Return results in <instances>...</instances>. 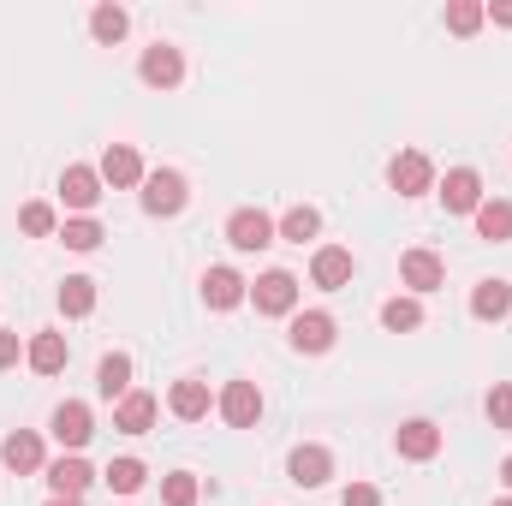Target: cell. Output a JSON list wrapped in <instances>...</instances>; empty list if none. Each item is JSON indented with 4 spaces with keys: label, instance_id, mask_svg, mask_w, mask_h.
Returning <instances> with one entry per match:
<instances>
[{
    "label": "cell",
    "instance_id": "cell-18",
    "mask_svg": "<svg viewBox=\"0 0 512 506\" xmlns=\"http://www.w3.org/2000/svg\"><path fill=\"white\" fill-rule=\"evenodd\" d=\"M167 411H173L179 423H197V417H209V381H197V376L173 381V393H167Z\"/></svg>",
    "mask_w": 512,
    "mask_h": 506
},
{
    "label": "cell",
    "instance_id": "cell-33",
    "mask_svg": "<svg viewBox=\"0 0 512 506\" xmlns=\"http://www.w3.org/2000/svg\"><path fill=\"white\" fill-rule=\"evenodd\" d=\"M161 501L167 506H197V477H191V471H173V477L161 483Z\"/></svg>",
    "mask_w": 512,
    "mask_h": 506
},
{
    "label": "cell",
    "instance_id": "cell-6",
    "mask_svg": "<svg viewBox=\"0 0 512 506\" xmlns=\"http://www.w3.org/2000/svg\"><path fill=\"white\" fill-rule=\"evenodd\" d=\"M274 233H280V227H274L262 209H233V221H227V245H233V251H268Z\"/></svg>",
    "mask_w": 512,
    "mask_h": 506
},
{
    "label": "cell",
    "instance_id": "cell-36",
    "mask_svg": "<svg viewBox=\"0 0 512 506\" xmlns=\"http://www.w3.org/2000/svg\"><path fill=\"white\" fill-rule=\"evenodd\" d=\"M12 364H18V334L0 328V370H12Z\"/></svg>",
    "mask_w": 512,
    "mask_h": 506
},
{
    "label": "cell",
    "instance_id": "cell-15",
    "mask_svg": "<svg viewBox=\"0 0 512 506\" xmlns=\"http://www.w3.org/2000/svg\"><path fill=\"white\" fill-rule=\"evenodd\" d=\"M245 298H251V286H245L233 268H209V274H203V304H209V310H233V304H245Z\"/></svg>",
    "mask_w": 512,
    "mask_h": 506
},
{
    "label": "cell",
    "instance_id": "cell-21",
    "mask_svg": "<svg viewBox=\"0 0 512 506\" xmlns=\"http://www.w3.org/2000/svg\"><path fill=\"white\" fill-rule=\"evenodd\" d=\"M471 316H477V322H501V316H512V286L507 280H483V286L471 292Z\"/></svg>",
    "mask_w": 512,
    "mask_h": 506
},
{
    "label": "cell",
    "instance_id": "cell-30",
    "mask_svg": "<svg viewBox=\"0 0 512 506\" xmlns=\"http://www.w3.org/2000/svg\"><path fill=\"white\" fill-rule=\"evenodd\" d=\"M102 477H108V489H114V495H137V489L149 483V471H143V459H114V465H108Z\"/></svg>",
    "mask_w": 512,
    "mask_h": 506
},
{
    "label": "cell",
    "instance_id": "cell-24",
    "mask_svg": "<svg viewBox=\"0 0 512 506\" xmlns=\"http://www.w3.org/2000/svg\"><path fill=\"white\" fill-rule=\"evenodd\" d=\"M477 233L495 239V245H507L512 239V203L507 197H483V209H477Z\"/></svg>",
    "mask_w": 512,
    "mask_h": 506
},
{
    "label": "cell",
    "instance_id": "cell-32",
    "mask_svg": "<svg viewBox=\"0 0 512 506\" xmlns=\"http://www.w3.org/2000/svg\"><path fill=\"white\" fill-rule=\"evenodd\" d=\"M18 227H24L30 239H48V233H60V227H54V209H48V203H24V209H18Z\"/></svg>",
    "mask_w": 512,
    "mask_h": 506
},
{
    "label": "cell",
    "instance_id": "cell-23",
    "mask_svg": "<svg viewBox=\"0 0 512 506\" xmlns=\"http://www.w3.org/2000/svg\"><path fill=\"white\" fill-rule=\"evenodd\" d=\"M96 393H102V399H126L131 393V358L126 352H108V358H102V370H96Z\"/></svg>",
    "mask_w": 512,
    "mask_h": 506
},
{
    "label": "cell",
    "instance_id": "cell-3",
    "mask_svg": "<svg viewBox=\"0 0 512 506\" xmlns=\"http://www.w3.org/2000/svg\"><path fill=\"white\" fill-rule=\"evenodd\" d=\"M387 185H393L399 197H423V191H435V167H429V155H423V149H405V155H393V167H387Z\"/></svg>",
    "mask_w": 512,
    "mask_h": 506
},
{
    "label": "cell",
    "instance_id": "cell-27",
    "mask_svg": "<svg viewBox=\"0 0 512 506\" xmlns=\"http://www.w3.org/2000/svg\"><path fill=\"white\" fill-rule=\"evenodd\" d=\"M60 310H66V316H90V310H96V280H90V274H72V280L60 286Z\"/></svg>",
    "mask_w": 512,
    "mask_h": 506
},
{
    "label": "cell",
    "instance_id": "cell-19",
    "mask_svg": "<svg viewBox=\"0 0 512 506\" xmlns=\"http://www.w3.org/2000/svg\"><path fill=\"white\" fill-rule=\"evenodd\" d=\"M399 280H405L411 292H435V286H441V256L435 251H405L399 256Z\"/></svg>",
    "mask_w": 512,
    "mask_h": 506
},
{
    "label": "cell",
    "instance_id": "cell-5",
    "mask_svg": "<svg viewBox=\"0 0 512 506\" xmlns=\"http://www.w3.org/2000/svg\"><path fill=\"white\" fill-rule=\"evenodd\" d=\"M48 429H54V441H60V447L84 453V447H90V435H96V417H90V405H84V399H66V405L54 411V423H48Z\"/></svg>",
    "mask_w": 512,
    "mask_h": 506
},
{
    "label": "cell",
    "instance_id": "cell-39",
    "mask_svg": "<svg viewBox=\"0 0 512 506\" xmlns=\"http://www.w3.org/2000/svg\"><path fill=\"white\" fill-rule=\"evenodd\" d=\"M48 506H78V501H60V495H54V501H48Z\"/></svg>",
    "mask_w": 512,
    "mask_h": 506
},
{
    "label": "cell",
    "instance_id": "cell-13",
    "mask_svg": "<svg viewBox=\"0 0 512 506\" xmlns=\"http://www.w3.org/2000/svg\"><path fill=\"white\" fill-rule=\"evenodd\" d=\"M310 280H316L322 292H340V286H352V251H340V245H322V251L310 256Z\"/></svg>",
    "mask_w": 512,
    "mask_h": 506
},
{
    "label": "cell",
    "instance_id": "cell-10",
    "mask_svg": "<svg viewBox=\"0 0 512 506\" xmlns=\"http://www.w3.org/2000/svg\"><path fill=\"white\" fill-rule=\"evenodd\" d=\"M393 447H399V459H411V465H423V459H435V453H441V429H435L429 417H411V423H399V435H393Z\"/></svg>",
    "mask_w": 512,
    "mask_h": 506
},
{
    "label": "cell",
    "instance_id": "cell-25",
    "mask_svg": "<svg viewBox=\"0 0 512 506\" xmlns=\"http://www.w3.org/2000/svg\"><path fill=\"white\" fill-rule=\"evenodd\" d=\"M382 328L387 334H417V328H423V304H417V298H387Z\"/></svg>",
    "mask_w": 512,
    "mask_h": 506
},
{
    "label": "cell",
    "instance_id": "cell-4",
    "mask_svg": "<svg viewBox=\"0 0 512 506\" xmlns=\"http://www.w3.org/2000/svg\"><path fill=\"white\" fill-rule=\"evenodd\" d=\"M143 84L149 90H179L185 84V54L179 48H167V42H155V48H143Z\"/></svg>",
    "mask_w": 512,
    "mask_h": 506
},
{
    "label": "cell",
    "instance_id": "cell-22",
    "mask_svg": "<svg viewBox=\"0 0 512 506\" xmlns=\"http://www.w3.org/2000/svg\"><path fill=\"white\" fill-rule=\"evenodd\" d=\"M24 358H30L36 376H60V370H66V334H36V340L24 346Z\"/></svg>",
    "mask_w": 512,
    "mask_h": 506
},
{
    "label": "cell",
    "instance_id": "cell-14",
    "mask_svg": "<svg viewBox=\"0 0 512 506\" xmlns=\"http://www.w3.org/2000/svg\"><path fill=\"white\" fill-rule=\"evenodd\" d=\"M221 417H227L233 429H251L256 417H262V393H256V381H227V393H221Z\"/></svg>",
    "mask_w": 512,
    "mask_h": 506
},
{
    "label": "cell",
    "instance_id": "cell-31",
    "mask_svg": "<svg viewBox=\"0 0 512 506\" xmlns=\"http://www.w3.org/2000/svg\"><path fill=\"white\" fill-rule=\"evenodd\" d=\"M483 18H489V6H477V0H453V6H447V30H453V36H477Z\"/></svg>",
    "mask_w": 512,
    "mask_h": 506
},
{
    "label": "cell",
    "instance_id": "cell-2",
    "mask_svg": "<svg viewBox=\"0 0 512 506\" xmlns=\"http://www.w3.org/2000/svg\"><path fill=\"white\" fill-rule=\"evenodd\" d=\"M251 304L262 316H292V310H298V280H292L286 268H268L251 286Z\"/></svg>",
    "mask_w": 512,
    "mask_h": 506
},
{
    "label": "cell",
    "instance_id": "cell-1",
    "mask_svg": "<svg viewBox=\"0 0 512 506\" xmlns=\"http://www.w3.org/2000/svg\"><path fill=\"white\" fill-rule=\"evenodd\" d=\"M191 203V185H185V173H173V167H155V173H143V209L149 215H179Z\"/></svg>",
    "mask_w": 512,
    "mask_h": 506
},
{
    "label": "cell",
    "instance_id": "cell-37",
    "mask_svg": "<svg viewBox=\"0 0 512 506\" xmlns=\"http://www.w3.org/2000/svg\"><path fill=\"white\" fill-rule=\"evenodd\" d=\"M489 18H495V24H507V30H512V0H495V6H489Z\"/></svg>",
    "mask_w": 512,
    "mask_h": 506
},
{
    "label": "cell",
    "instance_id": "cell-38",
    "mask_svg": "<svg viewBox=\"0 0 512 506\" xmlns=\"http://www.w3.org/2000/svg\"><path fill=\"white\" fill-rule=\"evenodd\" d=\"M501 477H507V489H512V453H507V465H501Z\"/></svg>",
    "mask_w": 512,
    "mask_h": 506
},
{
    "label": "cell",
    "instance_id": "cell-11",
    "mask_svg": "<svg viewBox=\"0 0 512 506\" xmlns=\"http://www.w3.org/2000/svg\"><path fill=\"white\" fill-rule=\"evenodd\" d=\"M102 185H114V191H126V185H143V155L131 149V143H108V155H102Z\"/></svg>",
    "mask_w": 512,
    "mask_h": 506
},
{
    "label": "cell",
    "instance_id": "cell-29",
    "mask_svg": "<svg viewBox=\"0 0 512 506\" xmlns=\"http://www.w3.org/2000/svg\"><path fill=\"white\" fill-rule=\"evenodd\" d=\"M102 239H108V233H102V221H90V215H78V221L60 227V245H66V251H96Z\"/></svg>",
    "mask_w": 512,
    "mask_h": 506
},
{
    "label": "cell",
    "instance_id": "cell-17",
    "mask_svg": "<svg viewBox=\"0 0 512 506\" xmlns=\"http://www.w3.org/2000/svg\"><path fill=\"white\" fill-rule=\"evenodd\" d=\"M90 483H96V471H90V465H84L78 453H72V459H54V465H48V489H54L60 501H78V495H84Z\"/></svg>",
    "mask_w": 512,
    "mask_h": 506
},
{
    "label": "cell",
    "instance_id": "cell-26",
    "mask_svg": "<svg viewBox=\"0 0 512 506\" xmlns=\"http://www.w3.org/2000/svg\"><path fill=\"white\" fill-rule=\"evenodd\" d=\"M316 233H322V215H316L310 203H298V209H286V215H280V239L304 245V239H316Z\"/></svg>",
    "mask_w": 512,
    "mask_h": 506
},
{
    "label": "cell",
    "instance_id": "cell-7",
    "mask_svg": "<svg viewBox=\"0 0 512 506\" xmlns=\"http://www.w3.org/2000/svg\"><path fill=\"white\" fill-rule=\"evenodd\" d=\"M60 203L78 209V215H90V209L102 203V173H96V167H66V173H60Z\"/></svg>",
    "mask_w": 512,
    "mask_h": 506
},
{
    "label": "cell",
    "instance_id": "cell-9",
    "mask_svg": "<svg viewBox=\"0 0 512 506\" xmlns=\"http://www.w3.org/2000/svg\"><path fill=\"white\" fill-rule=\"evenodd\" d=\"M286 340H292V352H328L334 346V316L328 310H298Z\"/></svg>",
    "mask_w": 512,
    "mask_h": 506
},
{
    "label": "cell",
    "instance_id": "cell-16",
    "mask_svg": "<svg viewBox=\"0 0 512 506\" xmlns=\"http://www.w3.org/2000/svg\"><path fill=\"white\" fill-rule=\"evenodd\" d=\"M0 465H6V471H18V477L42 471V435H30V429L6 435V441H0Z\"/></svg>",
    "mask_w": 512,
    "mask_h": 506
},
{
    "label": "cell",
    "instance_id": "cell-28",
    "mask_svg": "<svg viewBox=\"0 0 512 506\" xmlns=\"http://www.w3.org/2000/svg\"><path fill=\"white\" fill-rule=\"evenodd\" d=\"M126 30H131L126 6H96V12H90V36H96V42H108V48H114Z\"/></svg>",
    "mask_w": 512,
    "mask_h": 506
},
{
    "label": "cell",
    "instance_id": "cell-20",
    "mask_svg": "<svg viewBox=\"0 0 512 506\" xmlns=\"http://www.w3.org/2000/svg\"><path fill=\"white\" fill-rule=\"evenodd\" d=\"M149 423H155V393H126L114 405V429L120 435H149Z\"/></svg>",
    "mask_w": 512,
    "mask_h": 506
},
{
    "label": "cell",
    "instance_id": "cell-34",
    "mask_svg": "<svg viewBox=\"0 0 512 506\" xmlns=\"http://www.w3.org/2000/svg\"><path fill=\"white\" fill-rule=\"evenodd\" d=\"M489 423H495V429H507V435H512V381H501V387L489 393Z\"/></svg>",
    "mask_w": 512,
    "mask_h": 506
},
{
    "label": "cell",
    "instance_id": "cell-40",
    "mask_svg": "<svg viewBox=\"0 0 512 506\" xmlns=\"http://www.w3.org/2000/svg\"><path fill=\"white\" fill-rule=\"evenodd\" d=\"M495 506H512V501H495Z\"/></svg>",
    "mask_w": 512,
    "mask_h": 506
},
{
    "label": "cell",
    "instance_id": "cell-35",
    "mask_svg": "<svg viewBox=\"0 0 512 506\" xmlns=\"http://www.w3.org/2000/svg\"><path fill=\"white\" fill-rule=\"evenodd\" d=\"M340 506H382V489H376V483H352V489L340 495Z\"/></svg>",
    "mask_w": 512,
    "mask_h": 506
},
{
    "label": "cell",
    "instance_id": "cell-8",
    "mask_svg": "<svg viewBox=\"0 0 512 506\" xmlns=\"http://www.w3.org/2000/svg\"><path fill=\"white\" fill-rule=\"evenodd\" d=\"M441 203H447V215H477L483 209V179L471 167H453L441 179Z\"/></svg>",
    "mask_w": 512,
    "mask_h": 506
},
{
    "label": "cell",
    "instance_id": "cell-12",
    "mask_svg": "<svg viewBox=\"0 0 512 506\" xmlns=\"http://www.w3.org/2000/svg\"><path fill=\"white\" fill-rule=\"evenodd\" d=\"M286 471H292L298 489H322V483L334 477V453H328V447H298V453L286 459Z\"/></svg>",
    "mask_w": 512,
    "mask_h": 506
}]
</instances>
